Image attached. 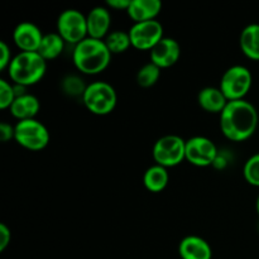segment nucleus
<instances>
[{"label": "nucleus", "mask_w": 259, "mask_h": 259, "mask_svg": "<svg viewBox=\"0 0 259 259\" xmlns=\"http://www.w3.org/2000/svg\"><path fill=\"white\" fill-rule=\"evenodd\" d=\"M259 115L255 106L244 100L229 101L220 114V131L229 141L240 143L255 133Z\"/></svg>", "instance_id": "f257e3e1"}, {"label": "nucleus", "mask_w": 259, "mask_h": 259, "mask_svg": "<svg viewBox=\"0 0 259 259\" xmlns=\"http://www.w3.org/2000/svg\"><path fill=\"white\" fill-rule=\"evenodd\" d=\"M113 55L105 42L94 38H85L82 42L73 46V66L83 75H99L109 67Z\"/></svg>", "instance_id": "f03ea898"}, {"label": "nucleus", "mask_w": 259, "mask_h": 259, "mask_svg": "<svg viewBox=\"0 0 259 259\" xmlns=\"http://www.w3.org/2000/svg\"><path fill=\"white\" fill-rule=\"evenodd\" d=\"M47 71V61L38 52H19L13 57L8 68L10 82L20 86H33L39 82Z\"/></svg>", "instance_id": "7ed1b4c3"}, {"label": "nucleus", "mask_w": 259, "mask_h": 259, "mask_svg": "<svg viewBox=\"0 0 259 259\" xmlns=\"http://www.w3.org/2000/svg\"><path fill=\"white\" fill-rule=\"evenodd\" d=\"M81 100L91 114L105 116L113 113L114 109L116 108L118 95L114 86L109 82L94 81L88 85Z\"/></svg>", "instance_id": "20e7f679"}, {"label": "nucleus", "mask_w": 259, "mask_h": 259, "mask_svg": "<svg viewBox=\"0 0 259 259\" xmlns=\"http://www.w3.org/2000/svg\"><path fill=\"white\" fill-rule=\"evenodd\" d=\"M156 164L171 168L186 161V141L176 134H167L157 139L152 148Z\"/></svg>", "instance_id": "39448f33"}, {"label": "nucleus", "mask_w": 259, "mask_h": 259, "mask_svg": "<svg viewBox=\"0 0 259 259\" xmlns=\"http://www.w3.org/2000/svg\"><path fill=\"white\" fill-rule=\"evenodd\" d=\"M253 85V75L248 67L234 65L228 68L220 78L219 89L229 101L244 100Z\"/></svg>", "instance_id": "423d86ee"}, {"label": "nucleus", "mask_w": 259, "mask_h": 259, "mask_svg": "<svg viewBox=\"0 0 259 259\" xmlns=\"http://www.w3.org/2000/svg\"><path fill=\"white\" fill-rule=\"evenodd\" d=\"M14 141L28 151L38 152L50 144L51 134L47 126L37 119L20 120L15 124Z\"/></svg>", "instance_id": "0eeeda50"}, {"label": "nucleus", "mask_w": 259, "mask_h": 259, "mask_svg": "<svg viewBox=\"0 0 259 259\" xmlns=\"http://www.w3.org/2000/svg\"><path fill=\"white\" fill-rule=\"evenodd\" d=\"M57 33L68 45L76 46L88 38L86 15L77 9H66L58 15L56 23Z\"/></svg>", "instance_id": "6e6552de"}, {"label": "nucleus", "mask_w": 259, "mask_h": 259, "mask_svg": "<svg viewBox=\"0 0 259 259\" xmlns=\"http://www.w3.org/2000/svg\"><path fill=\"white\" fill-rule=\"evenodd\" d=\"M132 47L139 51H151L164 37L163 25L158 20L133 23L128 30Z\"/></svg>", "instance_id": "1a4fd4ad"}, {"label": "nucleus", "mask_w": 259, "mask_h": 259, "mask_svg": "<svg viewBox=\"0 0 259 259\" xmlns=\"http://www.w3.org/2000/svg\"><path fill=\"white\" fill-rule=\"evenodd\" d=\"M219 151L207 137L195 136L186 141V161L196 167L212 166Z\"/></svg>", "instance_id": "9d476101"}, {"label": "nucleus", "mask_w": 259, "mask_h": 259, "mask_svg": "<svg viewBox=\"0 0 259 259\" xmlns=\"http://www.w3.org/2000/svg\"><path fill=\"white\" fill-rule=\"evenodd\" d=\"M181 57V46L175 38L163 37L151 51L149 60L161 70L172 67Z\"/></svg>", "instance_id": "9b49d317"}, {"label": "nucleus", "mask_w": 259, "mask_h": 259, "mask_svg": "<svg viewBox=\"0 0 259 259\" xmlns=\"http://www.w3.org/2000/svg\"><path fill=\"white\" fill-rule=\"evenodd\" d=\"M43 35L40 28L34 23L22 22L13 30V42L20 52H38Z\"/></svg>", "instance_id": "f8f14e48"}, {"label": "nucleus", "mask_w": 259, "mask_h": 259, "mask_svg": "<svg viewBox=\"0 0 259 259\" xmlns=\"http://www.w3.org/2000/svg\"><path fill=\"white\" fill-rule=\"evenodd\" d=\"M88 20V35L94 39H105L111 32L110 9L106 7H95L86 14Z\"/></svg>", "instance_id": "ddd939ff"}, {"label": "nucleus", "mask_w": 259, "mask_h": 259, "mask_svg": "<svg viewBox=\"0 0 259 259\" xmlns=\"http://www.w3.org/2000/svg\"><path fill=\"white\" fill-rule=\"evenodd\" d=\"M179 254L181 259H211L212 249L204 238L187 235L180 242Z\"/></svg>", "instance_id": "4468645a"}, {"label": "nucleus", "mask_w": 259, "mask_h": 259, "mask_svg": "<svg viewBox=\"0 0 259 259\" xmlns=\"http://www.w3.org/2000/svg\"><path fill=\"white\" fill-rule=\"evenodd\" d=\"M162 10V3L159 0H132L126 14L133 23L156 20Z\"/></svg>", "instance_id": "2eb2a0df"}, {"label": "nucleus", "mask_w": 259, "mask_h": 259, "mask_svg": "<svg viewBox=\"0 0 259 259\" xmlns=\"http://www.w3.org/2000/svg\"><path fill=\"white\" fill-rule=\"evenodd\" d=\"M197 103L200 108L210 114H222L229 100L225 98L223 91L219 88L206 86L201 89L197 94Z\"/></svg>", "instance_id": "dca6fc26"}, {"label": "nucleus", "mask_w": 259, "mask_h": 259, "mask_svg": "<svg viewBox=\"0 0 259 259\" xmlns=\"http://www.w3.org/2000/svg\"><path fill=\"white\" fill-rule=\"evenodd\" d=\"M9 110L10 114L18 121L35 119L40 110V101L37 96L32 95V94H25V95L15 99Z\"/></svg>", "instance_id": "f3484780"}, {"label": "nucleus", "mask_w": 259, "mask_h": 259, "mask_svg": "<svg viewBox=\"0 0 259 259\" xmlns=\"http://www.w3.org/2000/svg\"><path fill=\"white\" fill-rule=\"evenodd\" d=\"M239 46L245 57L259 61V24L252 23L243 28L239 37Z\"/></svg>", "instance_id": "a211bd4d"}, {"label": "nucleus", "mask_w": 259, "mask_h": 259, "mask_svg": "<svg viewBox=\"0 0 259 259\" xmlns=\"http://www.w3.org/2000/svg\"><path fill=\"white\" fill-rule=\"evenodd\" d=\"M169 181L168 169L154 163L148 167L143 175V185L149 192L158 194L167 187Z\"/></svg>", "instance_id": "6ab92c4d"}, {"label": "nucleus", "mask_w": 259, "mask_h": 259, "mask_svg": "<svg viewBox=\"0 0 259 259\" xmlns=\"http://www.w3.org/2000/svg\"><path fill=\"white\" fill-rule=\"evenodd\" d=\"M65 46L66 42L57 32L47 33V34L43 35V39L39 46V50H38V53L46 61H52L56 60L58 56H61V53L65 50Z\"/></svg>", "instance_id": "aec40b11"}, {"label": "nucleus", "mask_w": 259, "mask_h": 259, "mask_svg": "<svg viewBox=\"0 0 259 259\" xmlns=\"http://www.w3.org/2000/svg\"><path fill=\"white\" fill-rule=\"evenodd\" d=\"M104 42L111 55H120V53L126 52L132 47L129 33L124 32V30H113L106 35Z\"/></svg>", "instance_id": "412c9836"}, {"label": "nucleus", "mask_w": 259, "mask_h": 259, "mask_svg": "<svg viewBox=\"0 0 259 259\" xmlns=\"http://www.w3.org/2000/svg\"><path fill=\"white\" fill-rule=\"evenodd\" d=\"M161 68L154 65V63H146L137 72V83L143 89L152 88V86H154L158 82L159 77H161Z\"/></svg>", "instance_id": "4be33fe9"}, {"label": "nucleus", "mask_w": 259, "mask_h": 259, "mask_svg": "<svg viewBox=\"0 0 259 259\" xmlns=\"http://www.w3.org/2000/svg\"><path fill=\"white\" fill-rule=\"evenodd\" d=\"M86 88H88V85L77 75H67L61 81L62 93L67 96H71V98H82Z\"/></svg>", "instance_id": "5701e85b"}, {"label": "nucleus", "mask_w": 259, "mask_h": 259, "mask_svg": "<svg viewBox=\"0 0 259 259\" xmlns=\"http://www.w3.org/2000/svg\"><path fill=\"white\" fill-rule=\"evenodd\" d=\"M243 176L250 186L259 187V152L245 161L243 167Z\"/></svg>", "instance_id": "b1692460"}, {"label": "nucleus", "mask_w": 259, "mask_h": 259, "mask_svg": "<svg viewBox=\"0 0 259 259\" xmlns=\"http://www.w3.org/2000/svg\"><path fill=\"white\" fill-rule=\"evenodd\" d=\"M15 99H17V96H15L13 82H9L5 78H2L0 80V109L2 110L10 109Z\"/></svg>", "instance_id": "393cba45"}, {"label": "nucleus", "mask_w": 259, "mask_h": 259, "mask_svg": "<svg viewBox=\"0 0 259 259\" xmlns=\"http://www.w3.org/2000/svg\"><path fill=\"white\" fill-rule=\"evenodd\" d=\"M0 53H2V56H0V70L5 71L9 68V65L14 56H12L9 46L4 40L0 42Z\"/></svg>", "instance_id": "a878e982"}, {"label": "nucleus", "mask_w": 259, "mask_h": 259, "mask_svg": "<svg viewBox=\"0 0 259 259\" xmlns=\"http://www.w3.org/2000/svg\"><path fill=\"white\" fill-rule=\"evenodd\" d=\"M14 136L15 126L7 123V121H2V123H0V141H2L3 143H7V142L14 139Z\"/></svg>", "instance_id": "bb28decb"}, {"label": "nucleus", "mask_w": 259, "mask_h": 259, "mask_svg": "<svg viewBox=\"0 0 259 259\" xmlns=\"http://www.w3.org/2000/svg\"><path fill=\"white\" fill-rule=\"evenodd\" d=\"M12 242V232L7 224H0V252H4Z\"/></svg>", "instance_id": "cd10ccee"}, {"label": "nucleus", "mask_w": 259, "mask_h": 259, "mask_svg": "<svg viewBox=\"0 0 259 259\" xmlns=\"http://www.w3.org/2000/svg\"><path fill=\"white\" fill-rule=\"evenodd\" d=\"M132 0H108L106 2V8L109 9H115V10H124L126 12L131 5Z\"/></svg>", "instance_id": "c85d7f7f"}, {"label": "nucleus", "mask_w": 259, "mask_h": 259, "mask_svg": "<svg viewBox=\"0 0 259 259\" xmlns=\"http://www.w3.org/2000/svg\"><path fill=\"white\" fill-rule=\"evenodd\" d=\"M255 209H257V214L259 215V195L257 197V201H255Z\"/></svg>", "instance_id": "c756f323"}]
</instances>
